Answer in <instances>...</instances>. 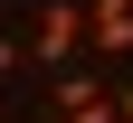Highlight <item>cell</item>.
<instances>
[{
  "instance_id": "6da1fadb",
  "label": "cell",
  "mask_w": 133,
  "mask_h": 123,
  "mask_svg": "<svg viewBox=\"0 0 133 123\" xmlns=\"http://www.w3.org/2000/svg\"><path fill=\"white\" fill-rule=\"evenodd\" d=\"M95 47V28H86V0H48L38 10V28H29V57H48V66H76Z\"/></svg>"
},
{
  "instance_id": "7a4b0ae2",
  "label": "cell",
  "mask_w": 133,
  "mask_h": 123,
  "mask_svg": "<svg viewBox=\"0 0 133 123\" xmlns=\"http://www.w3.org/2000/svg\"><path fill=\"white\" fill-rule=\"evenodd\" d=\"M86 28H95V57H124L133 47V0H86Z\"/></svg>"
},
{
  "instance_id": "3957f363",
  "label": "cell",
  "mask_w": 133,
  "mask_h": 123,
  "mask_svg": "<svg viewBox=\"0 0 133 123\" xmlns=\"http://www.w3.org/2000/svg\"><path fill=\"white\" fill-rule=\"evenodd\" d=\"M19 57H29V38H10V28H0V76H10Z\"/></svg>"
},
{
  "instance_id": "277c9868",
  "label": "cell",
  "mask_w": 133,
  "mask_h": 123,
  "mask_svg": "<svg viewBox=\"0 0 133 123\" xmlns=\"http://www.w3.org/2000/svg\"><path fill=\"white\" fill-rule=\"evenodd\" d=\"M114 114H124V123H133V85H114Z\"/></svg>"
}]
</instances>
